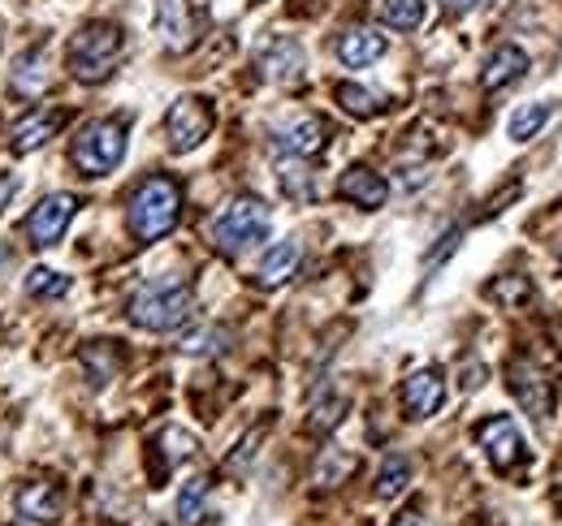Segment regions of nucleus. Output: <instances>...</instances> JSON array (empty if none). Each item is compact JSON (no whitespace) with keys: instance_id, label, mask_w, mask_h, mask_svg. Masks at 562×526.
Masks as SVG:
<instances>
[{"instance_id":"f257e3e1","label":"nucleus","mask_w":562,"mask_h":526,"mask_svg":"<svg viewBox=\"0 0 562 526\" xmlns=\"http://www.w3.org/2000/svg\"><path fill=\"white\" fill-rule=\"evenodd\" d=\"M182 216V191L173 178H147L135 186V195L126 203V225L135 233V242H160L165 233L178 229Z\"/></svg>"},{"instance_id":"f03ea898","label":"nucleus","mask_w":562,"mask_h":526,"mask_svg":"<svg viewBox=\"0 0 562 526\" xmlns=\"http://www.w3.org/2000/svg\"><path fill=\"white\" fill-rule=\"evenodd\" d=\"M122 53H126L122 26H113V22H87L70 39V48H66V69H70L78 82L95 87V82H109L113 78Z\"/></svg>"},{"instance_id":"7ed1b4c3","label":"nucleus","mask_w":562,"mask_h":526,"mask_svg":"<svg viewBox=\"0 0 562 526\" xmlns=\"http://www.w3.org/2000/svg\"><path fill=\"white\" fill-rule=\"evenodd\" d=\"M191 307H195L191 285L178 276H165V281L143 285L131 298V324L143 332H173L191 320Z\"/></svg>"},{"instance_id":"20e7f679","label":"nucleus","mask_w":562,"mask_h":526,"mask_svg":"<svg viewBox=\"0 0 562 526\" xmlns=\"http://www.w3.org/2000/svg\"><path fill=\"white\" fill-rule=\"evenodd\" d=\"M269 225H273V211L260 195H238L216 220H212V242L225 251V255H243L251 251L256 242L269 238Z\"/></svg>"},{"instance_id":"39448f33","label":"nucleus","mask_w":562,"mask_h":526,"mask_svg":"<svg viewBox=\"0 0 562 526\" xmlns=\"http://www.w3.org/2000/svg\"><path fill=\"white\" fill-rule=\"evenodd\" d=\"M70 160L78 164L82 178H109L122 160H126V122L117 117H100L74 138Z\"/></svg>"},{"instance_id":"423d86ee","label":"nucleus","mask_w":562,"mask_h":526,"mask_svg":"<svg viewBox=\"0 0 562 526\" xmlns=\"http://www.w3.org/2000/svg\"><path fill=\"white\" fill-rule=\"evenodd\" d=\"M506 389L524 405V414H532L537 423L550 419V410H554V376H550L537 358H510V367H506Z\"/></svg>"},{"instance_id":"0eeeda50","label":"nucleus","mask_w":562,"mask_h":526,"mask_svg":"<svg viewBox=\"0 0 562 526\" xmlns=\"http://www.w3.org/2000/svg\"><path fill=\"white\" fill-rule=\"evenodd\" d=\"M212 126H216V113H212L209 100H204V95H182V100L169 108V117H165L169 151H178V156L195 151L212 134Z\"/></svg>"},{"instance_id":"6e6552de","label":"nucleus","mask_w":562,"mask_h":526,"mask_svg":"<svg viewBox=\"0 0 562 526\" xmlns=\"http://www.w3.org/2000/svg\"><path fill=\"white\" fill-rule=\"evenodd\" d=\"M476 445L485 449V458L493 461V470L510 474L519 466H528V445H524V432L515 427V419L506 414H493L476 427Z\"/></svg>"},{"instance_id":"1a4fd4ad","label":"nucleus","mask_w":562,"mask_h":526,"mask_svg":"<svg viewBox=\"0 0 562 526\" xmlns=\"http://www.w3.org/2000/svg\"><path fill=\"white\" fill-rule=\"evenodd\" d=\"M74 216H78V198H74V195L40 198V207L26 216V242H31L35 251L57 247V242L66 238V229H70Z\"/></svg>"},{"instance_id":"9d476101","label":"nucleus","mask_w":562,"mask_h":526,"mask_svg":"<svg viewBox=\"0 0 562 526\" xmlns=\"http://www.w3.org/2000/svg\"><path fill=\"white\" fill-rule=\"evenodd\" d=\"M273 147L281 156H294V160H316L329 147V126L321 117H294V122L273 130Z\"/></svg>"},{"instance_id":"9b49d317","label":"nucleus","mask_w":562,"mask_h":526,"mask_svg":"<svg viewBox=\"0 0 562 526\" xmlns=\"http://www.w3.org/2000/svg\"><path fill=\"white\" fill-rule=\"evenodd\" d=\"M446 401V376L437 367H420L403 380V410L407 419H432Z\"/></svg>"},{"instance_id":"f8f14e48","label":"nucleus","mask_w":562,"mask_h":526,"mask_svg":"<svg viewBox=\"0 0 562 526\" xmlns=\"http://www.w3.org/2000/svg\"><path fill=\"white\" fill-rule=\"evenodd\" d=\"M66 122H70V113L66 108H35V113H26L18 126H13V151L18 156H31V151H40L53 134L66 130Z\"/></svg>"},{"instance_id":"ddd939ff","label":"nucleus","mask_w":562,"mask_h":526,"mask_svg":"<svg viewBox=\"0 0 562 526\" xmlns=\"http://www.w3.org/2000/svg\"><path fill=\"white\" fill-rule=\"evenodd\" d=\"M338 198H347V203L363 207V211H376V207H385V198H390V182H385L381 173H372L368 164H351V169L338 178Z\"/></svg>"},{"instance_id":"4468645a","label":"nucleus","mask_w":562,"mask_h":526,"mask_svg":"<svg viewBox=\"0 0 562 526\" xmlns=\"http://www.w3.org/2000/svg\"><path fill=\"white\" fill-rule=\"evenodd\" d=\"M260 73L269 78V82H278V87H294L299 78H303V69H307V57H303V48L294 44V39H273L265 53H260Z\"/></svg>"},{"instance_id":"2eb2a0df","label":"nucleus","mask_w":562,"mask_h":526,"mask_svg":"<svg viewBox=\"0 0 562 526\" xmlns=\"http://www.w3.org/2000/svg\"><path fill=\"white\" fill-rule=\"evenodd\" d=\"M156 35L169 53H187L195 39L191 26V4L187 0H156Z\"/></svg>"},{"instance_id":"dca6fc26","label":"nucleus","mask_w":562,"mask_h":526,"mask_svg":"<svg viewBox=\"0 0 562 526\" xmlns=\"http://www.w3.org/2000/svg\"><path fill=\"white\" fill-rule=\"evenodd\" d=\"M13 91L18 95H26V100H40L48 87H53V61H48V48L44 44H35V48H26L18 61H13Z\"/></svg>"},{"instance_id":"f3484780","label":"nucleus","mask_w":562,"mask_h":526,"mask_svg":"<svg viewBox=\"0 0 562 526\" xmlns=\"http://www.w3.org/2000/svg\"><path fill=\"white\" fill-rule=\"evenodd\" d=\"M299 263H303V247L294 242V238H285V242H273L260 263H256V285L260 289H281L294 272H299Z\"/></svg>"},{"instance_id":"a211bd4d","label":"nucleus","mask_w":562,"mask_h":526,"mask_svg":"<svg viewBox=\"0 0 562 526\" xmlns=\"http://www.w3.org/2000/svg\"><path fill=\"white\" fill-rule=\"evenodd\" d=\"M13 505L31 526H48L57 523V514H61V492L53 483H26V488H18Z\"/></svg>"},{"instance_id":"6ab92c4d","label":"nucleus","mask_w":562,"mask_h":526,"mask_svg":"<svg viewBox=\"0 0 562 526\" xmlns=\"http://www.w3.org/2000/svg\"><path fill=\"white\" fill-rule=\"evenodd\" d=\"M524 73H528V53L515 48V44H502V48H493V57L481 69V87L485 91H502V87L519 82Z\"/></svg>"},{"instance_id":"aec40b11","label":"nucleus","mask_w":562,"mask_h":526,"mask_svg":"<svg viewBox=\"0 0 562 526\" xmlns=\"http://www.w3.org/2000/svg\"><path fill=\"white\" fill-rule=\"evenodd\" d=\"M385 57V35H376V31H368V26H351L342 39H338V61L351 69H363L372 66V61H381Z\"/></svg>"},{"instance_id":"412c9836","label":"nucleus","mask_w":562,"mask_h":526,"mask_svg":"<svg viewBox=\"0 0 562 526\" xmlns=\"http://www.w3.org/2000/svg\"><path fill=\"white\" fill-rule=\"evenodd\" d=\"M372 13H376V22H385L394 31H416L428 4L424 0H372Z\"/></svg>"},{"instance_id":"4be33fe9","label":"nucleus","mask_w":562,"mask_h":526,"mask_svg":"<svg viewBox=\"0 0 562 526\" xmlns=\"http://www.w3.org/2000/svg\"><path fill=\"white\" fill-rule=\"evenodd\" d=\"M554 117V104H546V100H537V104H524V108H515L510 113V122H506V134L515 138V142H532L541 126Z\"/></svg>"},{"instance_id":"5701e85b","label":"nucleus","mask_w":562,"mask_h":526,"mask_svg":"<svg viewBox=\"0 0 562 526\" xmlns=\"http://www.w3.org/2000/svg\"><path fill=\"white\" fill-rule=\"evenodd\" d=\"M485 298L497 302V307H524V302H532V281L528 276H519V272H506V276H497L485 285Z\"/></svg>"},{"instance_id":"b1692460","label":"nucleus","mask_w":562,"mask_h":526,"mask_svg":"<svg viewBox=\"0 0 562 526\" xmlns=\"http://www.w3.org/2000/svg\"><path fill=\"white\" fill-rule=\"evenodd\" d=\"M338 104L351 113V117H376V113H385V95H376V91H368V87H359V82H338Z\"/></svg>"},{"instance_id":"393cba45","label":"nucleus","mask_w":562,"mask_h":526,"mask_svg":"<svg viewBox=\"0 0 562 526\" xmlns=\"http://www.w3.org/2000/svg\"><path fill=\"white\" fill-rule=\"evenodd\" d=\"M156 445H160V474H169L173 466H182L187 458H195V449H200V445H195V436H191V432H182V427H165Z\"/></svg>"},{"instance_id":"a878e982","label":"nucleus","mask_w":562,"mask_h":526,"mask_svg":"<svg viewBox=\"0 0 562 526\" xmlns=\"http://www.w3.org/2000/svg\"><path fill=\"white\" fill-rule=\"evenodd\" d=\"M82 367H87L91 385H109L113 371H117V350H113L109 341H91V345L82 350Z\"/></svg>"},{"instance_id":"bb28decb","label":"nucleus","mask_w":562,"mask_h":526,"mask_svg":"<svg viewBox=\"0 0 562 526\" xmlns=\"http://www.w3.org/2000/svg\"><path fill=\"white\" fill-rule=\"evenodd\" d=\"M407 483H412V461L403 458V454H390L385 466H381V474H376V496L381 501H394Z\"/></svg>"},{"instance_id":"cd10ccee","label":"nucleus","mask_w":562,"mask_h":526,"mask_svg":"<svg viewBox=\"0 0 562 526\" xmlns=\"http://www.w3.org/2000/svg\"><path fill=\"white\" fill-rule=\"evenodd\" d=\"M204 505H209V479H191L182 492H178V523L182 526H200L204 518Z\"/></svg>"},{"instance_id":"c85d7f7f","label":"nucleus","mask_w":562,"mask_h":526,"mask_svg":"<svg viewBox=\"0 0 562 526\" xmlns=\"http://www.w3.org/2000/svg\"><path fill=\"white\" fill-rule=\"evenodd\" d=\"M342 414H347V397H342V393L321 397V401L312 405V419H307V432H312V436H325V432H334V427L342 423Z\"/></svg>"},{"instance_id":"c756f323","label":"nucleus","mask_w":562,"mask_h":526,"mask_svg":"<svg viewBox=\"0 0 562 526\" xmlns=\"http://www.w3.org/2000/svg\"><path fill=\"white\" fill-rule=\"evenodd\" d=\"M281 186H285V195L290 198H303V203L316 198V186H312L303 160H294V156H281Z\"/></svg>"},{"instance_id":"7c9ffc66","label":"nucleus","mask_w":562,"mask_h":526,"mask_svg":"<svg viewBox=\"0 0 562 526\" xmlns=\"http://www.w3.org/2000/svg\"><path fill=\"white\" fill-rule=\"evenodd\" d=\"M70 289V276L53 272V267H35L26 276V298H61Z\"/></svg>"},{"instance_id":"2f4dec72","label":"nucleus","mask_w":562,"mask_h":526,"mask_svg":"<svg viewBox=\"0 0 562 526\" xmlns=\"http://www.w3.org/2000/svg\"><path fill=\"white\" fill-rule=\"evenodd\" d=\"M355 470V458L351 454H338V449H329L325 458H321V470H316V483H325V488H334L338 479H347Z\"/></svg>"},{"instance_id":"473e14b6","label":"nucleus","mask_w":562,"mask_h":526,"mask_svg":"<svg viewBox=\"0 0 562 526\" xmlns=\"http://www.w3.org/2000/svg\"><path fill=\"white\" fill-rule=\"evenodd\" d=\"M229 336L221 329H204V332H191L187 341H182V354H212V350H221Z\"/></svg>"},{"instance_id":"72a5a7b5","label":"nucleus","mask_w":562,"mask_h":526,"mask_svg":"<svg viewBox=\"0 0 562 526\" xmlns=\"http://www.w3.org/2000/svg\"><path fill=\"white\" fill-rule=\"evenodd\" d=\"M260 436H265V427H256V432H247V441H243V445H238V449L229 454V461H225V466H229V470H243V466L251 461V454H256V445H260Z\"/></svg>"},{"instance_id":"f704fd0d","label":"nucleus","mask_w":562,"mask_h":526,"mask_svg":"<svg viewBox=\"0 0 562 526\" xmlns=\"http://www.w3.org/2000/svg\"><path fill=\"white\" fill-rule=\"evenodd\" d=\"M18 186H22V182H18V173H0V211H4V203H9V198L18 195Z\"/></svg>"},{"instance_id":"c9c22d12","label":"nucleus","mask_w":562,"mask_h":526,"mask_svg":"<svg viewBox=\"0 0 562 526\" xmlns=\"http://www.w3.org/2000/svg\"><path fill=\"white\" fill-rule=\"evenodd\" d=\"M463 389H476V385H485V367H463V380H459Z\"/></svg>"},{"instance_id":"e433bc0d","label":"nucleus","mask_w":562,"mask_h":526,"mask_svg":"<svg viewBox=\"0 0 562 526\" xmlns=\"http://www.w3.org/2000/svg\"><path fill=\"white\" fill-rule=\"evenodd\" d=\"M441 4H446V13H468V9H476L485 0H441Z\"/></svg>"},{"instance_id":"4c0bfd02","label":"nucleus","mask_w":562,"mask_h":526,"mask_svg":"<svg viewBox=\"0 0 562 526\" xmlns=\"http://www.w3.org/2000/svg\"><path fill=\"white\" fill-rule=\"evenodd\" d=\"M390 526H428V523L420 518V510H407V514H398V518H394Z\"/></svg>"},{"instance_id":"58836bf2","label":"nucleus","mask_w":562,"mask_h":526,"mask_svg":"<svg viewBox=\"0 0 562 526\" xmlns=\"http://www.w3.org/2000/svg\"><path fill=\"white\" fill-rule=\"evenodd\" d=\"M0 44H4V26H0Z\"/></svg>"},{"instance_id":"ea45409f","label":"nucleus","mask_w":562,"mask_h":526,"mask_svg":"<svg viewBox=\"0 0 562 526\" xmlns=\"http://www.w3.org/2000/svg\"><path fill=\"white\" fill-rule=\"evenodd\" d=\"M559 496H562V488H559Z\"/></svg>"}]
</instances>
